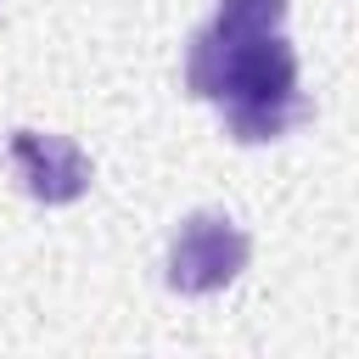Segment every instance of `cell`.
Returning a JSON list of instances; mask_svg holds the SVG:
<instances>
[{
    "label": "cell",
    "mask_w": 359,
    "mask_h": 359,
    "mask_svg": "<svg viewBox=\"0 0 359 359\" xmlns=\"http://www.w3.org/2000/svg\"><path fill=\"white\" fill-rule=\"evenodd\" d=\"M286 0H219L208 34L213 39H258V34H280L286 22Z\"/></svg>",
    "instance_id": "obj_4"
},
{
    "label": "cell",
    "mask_w": 359,
    "mask_h": 359,
    "mask_svg": "<svg viewBox=\"0 0 359 359\" xmlns=\"http://www.w3.org/2000/svg\"><path fill=\"white\" fill-rule=\"evenodd\" d=\"M11 168L22 180V191L45 208H67L90 191V157L67 140V135H39V129H17L11 135Z\"/></svg>",
    "instance_id": "obj_3"
},
{
    "label": "cell",
    "mask_w": 359,
    "mask_h": 359,
    "mask_svg": "<svg viewBox=\"0 0 359 359\" xmlns=\"http://www.w3.org/2000/svg\"><path fill=\"white\" fill-rule=\"evenodd\" d=\"M247 258H252L247 230L230 213L202 208V213H185L180 230L168 236V269H163V280L180 297H208V292H224L247 269Z\"/></svg>",
    "instance_id": "obj_2"
},
{
    "label": "cell",
    "mask_w": 359,
    "mask_h": 359,
    "mask_svg": "<svg viewBox=\"0 0 359 359\" xmlns=\"http://www.w3.org/2000/svg\"><path fill=\"white\" fill-rule=\"evenodd\" d=\"M185 90L196 101H219L224 135L241 146L280 140L314 118L309 95L297 90V50L280 34L213 39L208 28H196L185 50Z\"/></svg>",
    "instance_id": "obj_1"
}]
</instances>
